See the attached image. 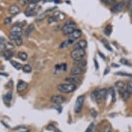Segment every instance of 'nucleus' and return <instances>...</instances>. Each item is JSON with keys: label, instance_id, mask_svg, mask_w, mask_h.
Wrapping results in <instances>:
<instances>
[{"label": "nucleus", "instance_id": "obj_20", "mask_svg": "<svg viewBox=\"0 0 132 132\" xmlns=\"http://www.w3.org/2000/svg\"><path fill=\"white\" fill-rule=\"evenodd\" d=\"M99 93H100L101 97H102V100H107V97H108V91L106 89H102L99 90Z\"/></svg>", "mask_w": 132, "mask_h": 132}, {"label": "nucleus", "instance_id": "obj_12", "mask_svg": "<svg viewBox=\"0 0 132 132\" xmlns=\"http://www.w3.org/2000/svg\"><path fill=\"white\" fill-rule=\"evenodd\" d=\"M115 86H116L117 90L118 91V92L120 93H122L125 90H126V85L122 81H118L115 83Z\"/></svg>", "mask_w": 132, "mask_h": 132}, {"label": "nucleus", "instance_id": "obj_22", "mask_svg": "<svg viewBox=\"0 0 132 132\" xmlns=\"http://www.w3.org/2000/svg\"><path fill=\"white\" fill-rule=\"evenodd\" d=\"M17 56H18V58L19 59H21V60L23 61H26L27 60V58H28L27 54L25 52H24V51H19Z\"/></svg>", "mask_w": 132, "mask_h": 132}, {"label": "nucleus", "instance_id": "obj_9", "mask_svg": "<svg viewBox=\"0 0 132 132\" xmlns=\"http://www.w3.org/2000/svg\"><path fill=\"white\" fill-rule=\"evenodd\" d=\"M28 87V84L22 80H19L17 86V90L19 93H21L24 91H25Z\"/></svg>", "mask_w": 132, "mask_h": 132}, {"label": "nucleus", "instance_id": "obj_18", "mask_svg": "<svg viewBox=\"0 0 132 132\" xmlns=\"http://www.w3.org/2000/svg\"><path fill=\"white\" fill-rule=\"evenodd\" d=\"M35 29V26L33 24H30L28 25V26L26 28L25 30V32H24V34H25V36L26 37H28L29 35H30V33L34 30Z\"/></svg>", "mask_w": 132, "mask_h": 132}, {"label": "nucleus", "instance_id": "obj_1", "mask_svg": "<svg viewBox=\"0 0 132 132\" xmlns=\"http://www.w3.org/2000/svg\"><path fill=\"white\" fill-rule=\"evenodd\" d=\"M57 88L62 93H69L76 89V85L70 83H63L58 84Z\"/></svg>", "mask_w": 132, "mask_h": 132}, {"label": "nucleus", "instance_id": "obj_3", "mask_svg": "<svg viewBox=\"0 0 132 132\" xmlns=\"http://www.w3.org/2000/svg\"><path fill=\"white\" fill-rule=\"evenodd\" d=\"M84 56H85V51H84V49H74L71 53V57L74 60H78L83 59Z\"/></svg>", "mask_w": 132, "mask_h": 132}, {"label": "nucleus", "instance_id": "obj_8", "mask_svg": "<svg viewBox=\"0 0 132 132\" xmlns=\"http://www.w3.org/2000/svg\"><path fill=\"white\" fill-rule=\"evenodd\" d=\"M64 101L65 97H63L62 95H55L51 97V102H53V104H57V105H60V104H62Z\"/></svg>", "mask_w": 132, "mask_h": 132}, {"label": "nucleus", "instance_id": "obj_38", "mask_svg": "<svg viewBox=\"0 0 132 132\" xmlns=\"http://www.w3.org/2000/svg\"><path fill=\"white\" fill-rule=\"evenodd\" d=\"M15 42L17 45L19 47V46H21V44H22V43H23V40H22V39H21V37H19V38H18L17 39H16Z\"/></svg>", "mask_w": 132, "mask_h": 132}, {"label": "nucleus", "instance_id": "obj_4", "mask_svg": "<svg viewBox=\"0 0 132 132\" xmlns=\"http://www.w3.org/2000/svg\"><path fill=\"white\" fill-rule=\"evenodd\" d=\"M84 98H85V97L83 95H80L77 98L74 107V111L76 114H78L82 111V107H83L84 102Z\"/></svg>", "mask_w": 132, "mask_h": 132}, {"label": "nucleus", "instance_id": "obj_54", "mask_svg": "<svg viewBox=\"0 0 132 132\" xmlns=\"http://www.w3.org/2000/svg\"><path fill=\"white\" fill-rule=\"evenodd\" d=\"M94 132H98V131L97 130V131H94Z\"/></svg>", "mask_w": 132, "mask_h": 132}, {"label": "nucleus", "instance_id": "obj_37", "mask_svg": "<svg viewBox=\"0 0 132 132\" xmlns=\"http://www.w3.org/2000/svg\"><path fill=\"white\" fill-rule=\"evenodd\" d=\"M6 49V44L4 43H0V53H2L3 51H4Z\"/></svg>", "mask_w": 132, "mask_h": 132}, {"label": "nucleus", "instance_id": "obj_27", "mask_svg": "<svg viewBox=\"0 0 132 132\" xmlns=\"http://www.w3.org/2000/svg\"><path fill=\"white\" fill-rule=\"evenodd\" d=\"M22 70H23V71L24 73H29L32 71V67L29 64H25L22 67Z\"/></svg>", "mask_w": 132, "mask_h": 132}, {"label": "nucleus", "instance_id": "obj_42", "mask_svg": "<svg viewBox=\"0 0 132 132\" xmlns=\"http://www.w3.org/2000/svg\"><path fill=\"white\" fill-rule=\"evenodd\" d=\"M10 21H11V18H10V17H6V18L4 19L5 24H9Z\"/></svg>", "mask_w": 132, "mask_h": 132}, {"label": "nucleus", "instance_id": "obj_48", "mask_svg": "<svg viewBox=\"0 0 132 132\" xmlns=\"http://www.w3.org/2000/svg\"><path fill=\"white\" fill-rule=\"evenodd\" d=\"M112 66H113V67H117L118 68L120 66L118 64H112Z\"/></svg>", "mask_w": 132, "mask_h": 132}, {"label": "nucleus", "instance_id": "obj_11", "mask_svg": "<svg viewBox=\"0 0 132 132\" xmlns=\"http://www.w3.org/2000/svg\"><path fill=\"white\" fill-rule=\"evenodd\" d=\"M53 17L58 20H60V21H63L66 19V15L63 13V12L60 11V10H56L53 14Z\"/></svg>", "mask_w": 132, "mask_h": 132}, {"label": "nucleus", "instance_id": "obj_43", "mask_svg": "<svg viewBox=\"0 0 132 132\" xmlns=\"http://www.w3.org/2000/svg\"><path fill=\"white\" fill-rule=\"evenodd\" d=\"M46 129L47 130H49V131H53V130L55 129V127H53V125H49L48 127H47Z\"/></svg>", "mask_w": 132, "mask_h": 132}, {"label": "nucleus", "instance_id": "obj_23", "mask_svg": "<svg viewBox=\"0 0 132 132\" xmlns=\"http://www.w3.org/2000/svg\"><path fill=\"white\" fill-rule=\"evenodd\" d=\"M10 64H12V66L14 68H15L17 70H20L21 69H22V66L20 63L17 62L16 61L11 60L10 61Z\"/></svg>", "mask_w": 132, "mask_h": 132}, {"label": "nucleus", "instance_id": "obj_51", "mask_svg": "<svg viewBox=\"0 0 132 132\" xmlns=\"http://www.w3.org/2000/svg\"><path fill=\"white\" fill-rule=\"evenodd\" d=\"M51 1H52V0H44V2H51Z\"/></svg>", "mask_w": 132, "mask_h": 132}, {"label": "nucleus", "instance_id": "obj_41", "mask_svg": "<svg viewBox=\"0 0 132 132\" xmlns=\"http://www.w3.org/2000/svg\"><path fill=\"white\" fill-rule=\"evenodd\" d=\"M40 0H27V2L28 4H37V2H39Z\"/></svg>", "mask_w": 132, "mask_h": 132}, {"label": "nucleus", "instance_id": "obj_15", "mask_svg": "<svg viewBox=\"0 0 132 132\" xmlns=\"http://www.w3.org/2000/svg\"><path fill=\"white\" fill-rule=\"evenodd\" d=\"M65 81L67 82L68 83L75 84L77 83H80L81 80H80V79L77 78V77H69V78L65 79Z\"/></svg>", "mask_w": 132, "mask_h": 132}, {"label": "nucleus", "instance_id": "obj_40", "mask_svg": "<svg viewBox=\"0 0 132 132\" xmlns=\"http://www.w3.org/2000/svg\"><path fill=\"white\" fill-rule=\"evenodd\" d=\"M57 21V19H56L53 16L51 17H49V24H51V23H53V22H56Z\"/></svg>", "mask_w": 132, "mask_h": 132}, {"label": "nucleus", "instance_id": "obj_53", "mask_svg": "<svg viewBox=\"0 0 132 132\" xmlns=\"http://www.w3.org/2000/svg\"><path fill=\"white\" fill-rule=\"evenodd\" d=\"M105 132H111V130H110V129L107 130V131H105Z\"/></svg>", "mask_w": 132, "mask_h": 132}, {"label": "nucleus", "instance_id": "obj_39", "mask_svg": "<svg viewBox=\"0 0 132 132\" xmlns=\"http://www.w3.org/2000/svg\"><path fill=\"white\" fill-rule=\"evenodd\" d=\"M90 114L92 116V117H93V118H95V117L97 116V113L96 112V111H95V109H91Z\"/></svg>", "mask_w": 132, "mask_h": 132}, {"label": "nucleus", "instance_id": "obj_28", "mask_svg": "<svg viewBox=\"0 0 132 132\" xmlns=\"http://www.w3.org/2000/svg\"><path fill=\"white\" fill-rule=\"evenodd\" d=\"M73 43V42H72V41H71V40H69V39H67V40H66V41H64V42H63L62 43L60 44V47L62 48V49H64V48L67 47L69 45H70V44H72Z\"/></svg>", "mask_w": 132, "mask_h": 132}, {"label": "nucleus", "instance_id": "obj_7", "mask_svg": "<svg viewBox=\"0 0 132 132\" xmlns=\"http://www.w3.org/2000/svg\"><path fill=\"white\" fill-rule=\"evenodd\" d=\"M82 35V32L80 30H79V29H75L74 31H73V32L69 35V40L72 41V42H74L75 40H76L77 39H78L80 37H81Z\"/></svg>", "mask_w": 132, "mask_h": 132}, {"label": "nucleus", "instance_id": "obj_55", "mask_svg": "<svg viewBox=\"0 0 132 132\" xmlns=\"http://www.w3.org/2000/svg\"><path fill=\"white\" fill-rule=\"evenodd\" d=\"M23 132H28V131H23Z\"/></svg>", "mask_w": 132, "mask_h": 132}, {"label": "nucleus", "instance_id": "obj_19", "mask_svg": "<svg viewBox=\"0 0 132 132\" xmlns=\"http://www.w3.org/2000/svg\"><path fill=\"white\" fill-rule=\"evenodd\" d=\"M21 32H11L9 35V38L10 40H14L15 41L19 37H21Z\"/></svg>", "mask_w": 132, "mask_h": 132}, {"label": "nucleus", "instance_id": "obj_30", "mask_svg": "<svg viewBox=\"0 0 132 132\" xmlns=\"http://www.w3.org/2000/svg\"><path fill=\"white\" fill-rule=\"evenodd\" d=\"M115 75H121V76H125V77H129V78H132L131 73H125V72L119 71V72H118V73H116Z\"/></svg>", "mask_w": 132, "mask_h": 132}, {"label": "nucleus", "instance_id": "obj_56", "mask_svg": "<svg viewBox=\"0 0 132 132\" xmlns=\"http://www.w3.org/2000/svg\"><path fill=\"white\" fill-rule=\"evenodd\" d=\"M131 14H132V10H131Z\"/></svg>", "mask_w": 132, "mask_h": 132}, {"label": "nucleus", "instance_id": "obj_52", "mask_svg": "<svg viewBox=\"0 0 132 132\" xmlns=\"http://www.w3.org/2000/svg\"><path fill=\"white\" fill-rule=\"evenodd\" d=\"M55 132H62V131H60V130H56V131H55Z\"/></svg>", "mask_w": 132, "mask_h": 132}, {"label": "nucleus", "instance_id": "obj_49", "mask_svg": "<svg viewBox=\"0 0 132 132\" xmlns=\"http://www.w3.org/2000/svg\"><path fill=\"white\" fill-rule=\"evenodd\" d=\"M5 39L3 37H0V43H3V42L4 41Z\"/></svg>", "mask_w": 132, "mask_h": 132}, {"label": "nucleus", "instance_id": "obj_34", "mask_svg": "<svg viewBox=\"0 0 132 132\" xmlns=\"http://www.w3.org/2000/svg\"><path fill=\"white\" fill-rule=\"evenodd\" d=\"M120 63L121 64H125V65H129V66H130L131 65V64L129 63V62L127 60H126V59H124V58H123V59H121L120 60Z\"/></svg>", "mask_w": 132, "mask_h": 132}, {"label": "nucleus", "instance_id": "obj_45", "mask_svg": "<svg viewBox=\"0 0 132 132\" xmlns=\"http://www.w3.org/2000/svg\"><path fill=\"white\" fill-rule=\"evenodd\" d=\"M98 54H99V56H100L102 58H103L104 60H105V59H106V57H105V56L103 55V53H102L101 52H98Z\"/></svg>", "mask_w": 132, "mask_h": 132}, {"label": "nucleus", "instance_id": "obj_50", "mask_svg": "<svg viewBox=\"0 0 132 132\" xmlns=\"http://www.w3.org/2000/svg\"><path fill=\"white\" fill-rule=\"evenodd\" d=\"M0 75H7V74H5V73H0Z\"/></svg>", "mask_w": 132, "mask_h": 132}, {"label": "nucleus", "instance_id": "obj_21", "mask_svg": "<svg viewBox=\"0 0 132 132\" xmlns=\"http://www.w3.org/2000/svg\"><path fill=\"white\" fill-rule=\"evenodd\" d=\"M11 32H22V28H21V26L19 25V24L14 25L11 28Z\"/></svg>", "mask_w": 132, "mask_h": 132}, {"label": "nucleus", "instance_id": "obj_36", "mask_svg": "<svg viewBox=\"0 0 132 132\" xmlns=\"http://www.w3.org/2000/svg\"><path fill=\"white\" fill-rule=\"evenodd\" d=\"M101 1L106 4H112L116 2V0H101Z\"/></svg>", "mask_w": 132, "mask_h": 132}, {"label": "nucleus", "instance_id": "obj_25", "mask_svg": "<svg viewBox=\"0 0 132 132\" xmlns=\"http://www.w3.org/2000/svg\"><path fill=\"white\" fill-rule=\"evenodd\" d=\"M13 53L11 51H10V50L5 51L4 53V58L6 60H10L13 57Z\"/></svg>", "mask_w": 132, "mask_h": 132}, {"label": "nucleus", "instance_id": "obj_44", "mask_svg": "<svg viewBox=\"0 0 132 132\" xmlns=\"http://www.w3.org/2000/svg\"><path fill=\"white\" fill-rule=\"evenodd\" d=\"M45 17H46V15L44 14V13H43V14L40 15L39 17H38V18H37V19H39V20H42L43 19L45 18Z\"/></svg>", "mask_w": 132, "mask_h": 132}, {"label": "nucleus", "instance_id": "obj_35", "mask_svg": "<svg viewBox=\"0 0 132 132\" xmlns=\"http://www.w3.org/2000/svg\"><path fill=\"white\" fill-rule=\"evenodd\" d=\"M102 42H103V44H104V47H106V48H107V49H108L109 51H112V49H111V47H109V44H108V42H107L106 40H105V41H104V40H102Z\"/></svg>", "mask_w": 132, "mask_h": 132}, {"label": "nucleus", "instance_id": "obj_17", "mask_svg": "<svg viewBox=\"0 0 132 132\" xmlns=\"http://www.w3.org/2000/svg\"><path fill=\"white\" fill-rule=\"evenodd\" d=\"M83 73V70L81 68L74 67L71 69V73L73 75H80Z\"/></svg>", "mask_w": 132, "mask_h": 132}, {"label": "nucleus", "instance_id": "obj_14", "mask_svg": "<svg viewBox=\"0 0 132 132\" xmlns=\"http://www.w3.org/2000/svg\"><path fill=\"white\" fill-rule=\"evenodd\" d=\"M86 61L84 59H81V60H75L74 62H73V64H74L75 67H79V68H82L85 67L86 66Z\"/></svg>", "mask_w": 132, "mask_h": 132}, {"label": "nucleus", "instance_id": "obj_2", "mask_svg": "<svg viewBox=\"0 0 132 132\" xmlns=\"http://www.w3.org/2000/svg\"><path fill=\"white\" fill-rule=\"evenodd\" d=\"M76 29V24L74 21H68L64 24L62 28V31L64 35H69Z\"/></svg>", "mask_w": 132, "mask_h": 132}, {"label": "nucleus", "instance_id": "obj_31", "mask_svg": "<svg viewBox=\"0 0 132 132\" xmlns=\"http://www.w3.org/2000/svg\"><path fill=\"white\" fill-rule=\"evenodd\" d=\"M126 90L128 92H129L131 94L132 93V81L129 82L127 84V87H126Z\"/></svg>", "mask_w": 132, "mask_h": 132}, {"label": "nucleus", "instance_id": "obj_5", "mask_svg": "<svg viewBox=\"0 0 132 132\" xmlns=\"http://www.w3.org/2000/svg\"><path fill=\"white\" fill-rule=\"evenodd\" d=\"M37 4H28V7L26 9L25 15L27 17H32L37 14V12L35 11Z\"/></svg>", "mask_w": 132, "mask_h": 132}, {"label": "nucleus", "instance_id": "obj_6", "mask_svg": "<svg viewBox=\"0 0 132 132\" xmlns=\"http://www.w3.org/2000/svg\"><path fill=\"white\" fill-rule=\"evenodd\" d=\"M125 5V2L124 1H121V2L116 3V4L114 5L111 8V11L112 13H120V12L123 10Z\"/></svg>", "mask_w": 132, "mask_h": 132}, {"label": "nucleus", "instance_id": "obj_46", "mask_svg": "<svg viewBox=\"0 0 132 132\" xmlns=\"http://www.w3.org/2000/svg\"><path fill=\"white\" fill-rule=\"evenodd\" d=\"M94 62H95V69H98V64H97V60H94Z\"/></svg>", "mask_w": 132, "mask_h": 132}, {"label": "nucleus", "instance_id": "obj_47", "mask_svg": "<svg viewBox=\"0 0 132 132\" xmlns=\"http://www.w3.org/2000/svg\"><path fill=\"white\" fill-rule=\"evenodd\" d=\"M109 72V68H107L106 69L104 70V75H107L108 73Z\"/></svg>", "mask_w": 132, "mask_h": 132}, {"label": "nucleus", "instance_id": "obj_24", "mask_svg": "<svg viewBox=\"0 0 132 132\" xmlns=\"http://www.w3.org/2000/svg\"><path fill=\"white\" fill-rule=\"evenodd\" d=\"M111 32H112V26L109 24L104 28V32L105 35H107V36H109L111 34Z\"/></svg>", "mask_w": 132, "mask_h": 132}, {"label": "nucleus", "instance_id": "obj_32", "mask_svg": "<svg viewBox=\"0 0 132 132\" xmlns=\"http://www.w3.org/2000/svg\"><path fill=\"white\" fill-rule=\"evenodd\" d=\"M94 127H95V125L94 123H91L90 125H89V127H87L86 130L85 132H93V130L94 129Z\"/></svg>", "mask_w": 132, "mask_h": 132}, {"label": "nucleus", "instance_id": "obj_33", "mask_svg": "<svg viewBox=\"0 0 132 132\" xmlns=\"http://www.w3.org/2000/svg\"><path fill=\"white\" fill-rule=\"evenodd\" d=\"M5 97H6V99L8 101H10V100H12V97H13V94H12L11 91L8 92Z\"/></svg>", "mask_w": 132, "mask_h": 132}, {"label": "nucleus", "instance_id": "obj_29", "mask_svg": "<svg viewBox=\"0 0 132 132\" xmlns=\"http://www.w3.org/2000/svg\"><path fill=\"white\" fill-rule=\"evenodd\" d=\"M110 91H111V97H112V102H115L116 100V91H115V89H114V87H111V89H110Z\"/></svg>", "mask_w": 132, "mask_h": 132}, {"label": "nucleus", "instance_id": "obj_10", "mask_svg": "<svg viewBox=\"0 0 132 132\" xmlns=\"http://www.w3.org/2000/svg\"><path fill=\"white\" fill-rule=\"evenodd\" d=\"M91 98L93 101H95L99 104L101 102V100H102V97H101V95H100V93H99V90H95L93 92H92L91 93Z\"/></svg>", "mask_w": 132, "mask_h": 132}, {"label": "nucleus", "instance_id": "obj_16", "mask_svg": "<svg viewBox=\"0 0 132 132\" xmlns=\"http://www.w3.org/2000/svg\"><path fill=\"white\" fill-rule=\"evenodd\" d=\"M9 13L10 14L13 15H15L18 14L19 11H20V9L19 8L18 6L17 5H13L10 7L9 8Z\"/></svg>", "mask_w": 132, "mask_h": 132}, {"label": "nucleus", "instance_id": "obj_26", "mask_svg": "<svg viewBox=\"0 0 132 132\" xmlns=\"http://www.w3.org/2000/svg\"><path fill=\"white\" fill-rule=\"evenodd\" d=\"M121 95H122V97H123V100H127L130 97V96H131V93L129 92H128L127 90H125L123 93H121Z\"/></svg>", "mask_w": 132, "mask_h": 132}, {"label": "nucleus", "instance_id": "obj_13", "mask_svg": "<svg viewBox=\"0 0 132 132\" xmlns=\"http://www.w3.org/2000/svg\"><path fill=\"white\" fill-rule=\"evenodd\" d=\"M86 47H87V42H86V41L84 40V39H82V40H80L79 42H78L76 44H75L74 49H84Z\"/></svg>", "mask_w": 132, "mask_h": 132}]
</instances>
